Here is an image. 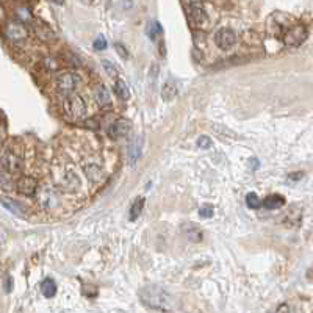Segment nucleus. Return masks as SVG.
I'll use <instances>...</instances> for the list:
<instances>
[{
  "instance_id": "1",
  "label": "nucleus",
  "mask_w": 313,
  "mask_h": 313,
  "mask_svg": "<svg viewBox=\"0 0 313 313\" xmlns=\"http://www.w3.org/2000/svg\"><path fill=\"white\" fill-rule=\"evenodd\" d=\"M139 299L146 307L158 311H173L177 307V299L157 285H148L139 290Z\"/></svg>"
},
{
  "instance_id": "2",
  "label": "nucleus",
  "mask_w": 313,
  "mask_h": 313,
  "mask_svg": "<svg viewBox=\"0 0 313 313\" xmlns=\"http://www.w3.org/2000/svg\"><path fill=\"white\" fill-rule=\"evenodd\" d=\"M55 83H56V88H58V91L61 94L68 96V94H72V91H75L80 87L81 77L75 71H68V72H61L58 77H56Z\"/></svg>"
},
{
  "instance_id": "3",
  "label": "nucleus",
  "mask_w": 313,
  "mask_h": 313,
  "mask_svg": "<svg viewBox=\"0 0 313 313\" xmlns=\"http://www.w3.org/2000/svg\"><path fill=\"white\" fill-rule=\"evenodd\" d=\"M36 201L39 204L41 208L44 210H52L58 205L60 202V196H58V191H56L55 186H50V185H44L38 190V194H36Z\"/></svg>"
},
{
  "instance_id": "4",
  "label": "nucleus",
  "mask_w": 313,
  "mask_h": 313,
  "mask_svg": "<svg viewBox=\"0 0 313 313\" xmlns=\"http://www.w3.org/2000/svg\"><path fill=\"white\" fill-rule=\"evenodd\" d=\"M65 107H66V111L69 113L72 118H75V119L87 118L88 108H87V102H85V99L81 96H78V94H68Z\"/></svg>"
},
{
  "instance_id": "5",
  "label": "nucleus",
  "mask_w": 313,
  "mask_h": 313,
  "mask_svg": "<svg viewBox=\"0 0 313 313\" xmlns=\"http://www.w3.org/2000/svg\"><path fill=\"white\" fill-rule=\"evenodd\" d=\"M0 169L8 174H16L22 169V160L10 149H0Z\"/></svg>"
},
{
  "instance_id": "6",
  "label": "nucleus",
  "mask_w": 313,
  "mask_h": 313,
  "mask_svg": "<svg viewBox=\"0 0 313 313\" xmlns=\"http://www.w3.org/2000/svg\"><path fill=\"white\" fill-rule=\"evenodd\" d=\"M307 36H308V32L304 25H293L283 33V43L288 47H298L307 39Z\"/></svg>"
},
{
  "instance_id": "7",
  "label": "nucleus",
  "mask_w": 313,
  "mask_h": 313,
  "mask_svg": "<svg viewBox=\"0 0 313 313\" xmlns=\"http://www.w3.org/2000/svg\"><path fill=\"white\" fill-rule=\"evenodd\" d=\"M215 41H216V46L222 50H229L235 46L237 43V35L234 30L231 28H221V30L216 32L215 35Z\"/></svg>"
},
{
  "instance_id": "8",
  "label": "nucleus",
  "mask_w": 313,
  "mask_h": 313,
  "mask_svg": "<svg viewBox=\"0 0 313 313\" xmlns=\"http://www.w3.org/2000/svg\"><path fill=\"white\" fill-rule=\"evenodd\" d=\"M5 35L11 43H24L27 39V28L20 22H8L5 27Z\"/></svg>"
},
{
  "instance_id": "9",
  "label": "nucleus",
  "mask_w": 313,
  "mask_h": 313,
  "mask_svg": "<svg viewBox=\"0 0 313 313\" xmlns=\"http://www.w3.org/2000/svg\"><path fill=\"white\" fill-rule=\"evenodd\" d=\"M132 130V124L127 121V119H116L113 122L110 127H108V133L113 139H119V138H124L130 133Z\"/></svg>"
},
{
  "instance_id": "10",
  "label": "nucleus",
  "mask_w": 313,
  "mask_h": 313,
  "mask_svg": "<svg viewBox=\"0 0 313 313\" xmlns=\"http://www.w3.org/2000/svg\"><path fill=\"white\" fill-rule=\"evenodd\" d=\"M36 188H38V182H36V179H33L30 176L20 177L16 183V190L24 196H35Z\"/></svg>"
},
{
  "instance_id": "11",
  "label": "nucleus",
  "mask_w": 313,
  "mask_h": 313,
  "mask_svg": "<svg viewBox=\"0 0 313 313\" xmlns=\"http://www.w3.org/2000/svg\"><path fill=\"white\" fill-rule=\"evenodd\" d=\"M188 14H190V19L194 25H202L207 20L205 8L201 4H191L188 8Z\"/></svg>"
},
{
  "instance_id": "12",
  "label": "nucleus",
  "mask_w": 313,
  "mask_h": 313,
  "mask_svg": "<svg viewBox=\"0 0 313 313\" xmlns=\"http://www.w3.org/2000/svg\"><path fill=\"white\" fill-rule=\"evenodd\" d=\"M33 30H35V35H36L39 39H43V41H52V39H55L53 30H52V28H50L47 24H44V22H41V20H38V22L33 24Z\"/></svg>"
},
{
  "instance_id": "13",
  "label": "nucleus",
  "mask_w": 313,
  "mask_h": 313,
  "mask_svg": "<svg viewBox=\"0 0 313 313\" xmlns=\"http://www.w3.org/2000/svg\"><path fill=\"white\" fill-rule=\"evenodd\" d=\"M262 204L268 210H276V208H280V207L285 205V199H283V196H280V194H269Z\"/></svg>"
},
{
  "instance_id": "14",
  "label": "nucleus",
  "mask_w": 313,
  "mask_h": 313,
  "mask_svg": "<svg viewBox=\"0 0 313 313\" xmlns=\"http://www.w3.org/2000/svg\"><path fill=\"white\" fill-rule=\"evenodd\" d=\"M0 202L4 204V207H5L8 212L14 213L16 216H25V210H24V207H22L19 202L13 201V199H8V197H0Z\"/></svg>"
},
{
  "instance_id": "15",
  "label": "nucleus",
  "mask_w": 313,
  "mask_h": 313,
  "mask_svg": "<svg viewBox=\"0 0 313 313\" xmlns=\"http://www.w3.org/2000/svg\"><path fill=\"white\" fill-rule=\"evenodd\" d=\"M161 97H163L164 100H168V102L174 100V99L177 97V87H176L174 81L169 80V81L164 83V87H163V90H161Z\"/></svg>"
},
{
  "instance_id": "16",
  "label": "nucleus",
  "mask_w": 313,
  "mask_h": 313,
  "mask_svg": "<svg viewBox=\"0 0 313 313\" xmlns=\"http://www.w3.org/2000/svg\"><path fill=\"white\" fill-rule=\"evenodd\" d=\"M139 154H141V146L138 143V139H133L130 141V144L127 148V157H129V163L130 164H135L139 158Z\"/></svg>"
},
{
  "instance_id": "17",
  "label": "nucleus",
  "mask_w": 313,
  "mask_h": 313,
  "mask_svg": "<svg viewBox=\"0 0 313 313\" xmlns=\"http://www.w3.org/2000/svg\"><path fill=\"white\" fill-rule=\"evenodd\" d=\"M94 99L99 105H107V103H110L111 96L103 85H99V87H96V90H94Z\"/></svg>"
},
{
  "instance_id": "18",
  "label": "nucleus",
  "mask_w": 313,
  "mask_h": 313,
  "mask_svg": "<svg viewBox=\"0 0 313 313\" xmlns=\"http://www.w3.org/2000/svg\"><path fill=\"white\" fill-rule=\"evenodd\" d=\"M41 291H43V295L46 298H53L55 293H56V283L52 279H46L41 283Z\"/></svg>"
},
{
  "instance_id": "19",
  "label": "nucleus",
  "mask_w": 313,
  "mask_h": 313,
  "mask_svg": "<svg viewBox=\"0 0 313 313\" xmlns=\"http://www.w3.org/2000/svg\"><path fill=\"white\" fill-rule=\"evenodd\" d=\"M85 171H87V176L90 177L91 182H99L102 179V169L97 164H88L85 168Z\"/></svg>"
},
{
  "instance_id": "20",
  "label": "nucleus",
  "mask_w": 313,
  "mask_h": 313,
  "mask_svg": "<svg viewBox=\"0 0 313 313\" xmlns=\"http://www.w3.org/2000/svg\"><path fill=\"white\" fill-rule=\"evenodd\" d=\"M143 208H144V197H139V199H136V201L133 202L132 208H130V219L132 221L138 219V216L141 215Z\"/></svg>"
},
{
  "instance_id": "21",
  "label": "nucleus",
  "mask_w": 313,
  "mask_h": 313,
  "mask_svg": "<svg viewBox=\"0 0 313 313\" xmlns=\"http://www.w3.org/2000/svg\"><path fill=\"white\" fill-rule=\"evenodd\" d=\"M115 93H116L121 99H124V100H127V99L130 97V91H129V88H127L126 81H122V80H116V83H115Z\"/></svg>"
},
{
  "instance_id": "22",
  "label": "nucleus",
  "mask_w": 313,
  "mask_h": 313,
  "mask_svg": "<svg viewBox=\"0 0 313 313\" xmlns=\"http://www.w3.org/2000/svg\"><path fill=\"white\" fill-rule=\"evenodd\" d=\"M161 32H163V28H161V25H160L157 20L148 22V36H149L151 39H155Z\"/></svg>"
},
{
  "instance_id": "23",
  "label": "nucleus",
  "mask_w": 313,
  "mask_h": 313,
  "mask_svg": "<svg viewBox=\"0 0 313 313\" xmlns=\"http://www.w3.org/2000/svg\"><path fill=\"white\" fill-rule=\"evenodd\" d=\"M246 205H247L249 208H252V210H259L260 205H262V201H260L259 196L255 194V193H249V194L246 196Z\"/></svg>"
},
{
  "instance_id": "24",
  "label": "nucleus",
  "mask_w": 313,
  "mask_h": 313,
  "mask_svg": "<svg viewBox=\"0 0 313 313\" xmlns=\"http://www.w3.org/2000/svg\"><path fill=\"white\" fill-rule=\"evenodd\" d=\"M102 66H103V69L107 71V74L110 75V77H116L118 75V72H116V68L113 66L110 61H107V60H103L102 61Z\"/></svg>"
},
{
  "instance_id": "25",
  "label": "nucleus",
  "mask_w": 313,
  "mask_h": 313,
  "mask_svg": "<svg viewBox=\"0 0 313 313\" xmlns=\"http://www.w3.org/2000/svg\"><path fill=\"white\" fill-rule=\"evenodd\" d=\"M197 146L199 148H202V149H210L212 146V139L208 136H201L197 139Z\"/></svg>"
},
{
  "instance_id": "26",
  "label": "nucleus",
  "mask_w": 313,
  "mask_h": 313,
  "mask_svg": "<svg viewBox=\"0 0 313 313\" xmlns=\"http://www.w3.org/2000/svg\"><path fill=\"white\" fill-rule=\"evenodd\" d=\"M107 47V39L103 36H99L96 41H94V49L96 50H103Z\"/></svg>"
},
{
  "instance_id": "27",
  "label": "nucleus",
  "mask_w": 313,
  "mask_h": 313,
  "mask_svg": "<svg viewBox=\"0 0 313 313\" xmlns=\"http://www.w3.org/2000/svg\"><path fill=\"white\" fill-rule=\"evenodd\" d=\"M199 213H201V216H204V218H210V216H213V207L204 205L201 210H199Z\"/></svg>"
},
{
  "instance_id": "28",
  "label": "nucleus",
  "mask_w": 313,
  "mask_h": 313,
  "mask_svg": "<svg viewBox=\"0 0 313 313\" xmlns=\"http://www.w3.org/2000/svg\"><path fill=\"white\" fill-rule=\"evenodd\" d=\"M115 49L118 50V53L122 56V58H129V52H127V49H126L121 43H116V44H115Z\"/></svg>"
},
{
  "instance_id": "29",
  "label": "nucleus",
  "mask_w": 313,
  "mask_h": 313,
  "mask_svg": "<svg viewBox=\"0 0 313 313\" xmlns=\"http://www.w3.org/2000/svg\"><path fill=\"white\" fill-rule=\"evenodd\" d=\"M274 313H291V307L288 304H282L277 307V310Z\"/></svg>"
},
{
  "instance_id": "30",
  "label": "nucleus",
  "mask_w": 313,
  "mask_h": 313,
  "mask_svg": "<svg viewBox=\"0 0 313 313\" xmlns=\"http://www.w3.org/2000/svg\"><path fill=\"white\" fill-rule=\"evenodd\" d=\"M53 4H56V5H63L65 4V0H52Z\"/></svg>"
}]
</instances>
